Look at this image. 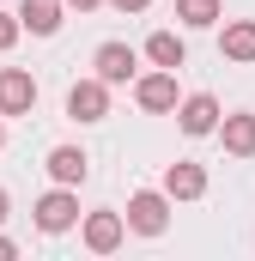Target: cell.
Listing matches in <instances>:
<instances>
[{"label": "cell", "instance_id": "3957f363", "mask_svg": "<svg viewBox=\"0 0 255 261\" xmlns=\"http://www.w3.org/2000/svg\"><path fill=\"white\" fill-rule=\"evenodd\" d=\"M73 225H79V200H73L67 182H55L49 195L37 200V231H49V237H55V231H73Z\"/></svg>", "mask_w": 255, "mask_h": 261}, {"label": "cell", "instance_id": "7a4b0ae2", "mask_svg": "<svg viewBox=\"0 0 255 261\" xmlns=\"http://www.w3.org/2000/svg\"><path fill=\"white\" fill-rule=\"evenodd\" d=\"M67 116H73V122H104V116H110V79H97V73L79 79V85L67 91Z\"/></svg>", "mask_w": 255, "mask_h": 261}, {"label": "cell", "instance_id": "5bb4252c", "mask_svg": "<svg viewBox=\"0 0 255 261\" xmlns=\"http://www.w3.org/2000/svg\"><path fill=\"white\" fill-rule=\"evenodd\" d=\"M146 61L176 73V67L189 61V49H183V37H176V31H152V37H146Z\"/></svg>", "mask_w": 255, "mask_h": 261}, {"label": "cell", "instance_id": "8fae6325", "mask_svg": "<svg viewBox=\"0 0 255 261\" xmlns=\"http://www.w3.org/2000/svg\"><path fill=\"white\" fill-rule=\"evenodd\" d=\"M164 195L170 200H200L207 195V170L200 164H170L164 170Z\"/></svg>", "mask_w": 255, "mask_h": 261}, {"label": "cell", "instance_id": "8992f818", "mask_svg": "<svg viewBox=\"0 0 255 261\" xmlns=\"http://www.w3.org/2000/svg\"><path fill=\"white\" fill-rule=\"evenodd\" d=\"M176 122H183V134H219V97L213 91H194V97H183L176 103Z\"/></svg>", "mask_w": 255, "mask_h": 261}, {"label": "cell", "instance_id": "ba28073f", "mask_svg": "<svg viewBox=\"0 0 255 261\" xmlns=\"http://www.w3.org/2000/svg\"><path fill=\"white\" fill-rule=\"evenodd\" d=\"M91 67H97V79H110V85H128V79H134V67H140V55H134L128 43H104V49L91 55Z\"/></svg>", "mask_w": 255, "mask_h": 261}, {"label": "cell", "instance_id": "44dd1931", "mask_svg": "<svg viewBox=\"0 0 255 261\" xmlns=\"http://www.w3.org/2000/svg\"><path fill=\"white\" fill-rule=\"evenodd\" d=\"M0 146H6V128H0Z\"/></svg>", "mask_w": 255, "mask_h": 261}, {"label": "cell", "instance_id": "4fadbf2b", "mask_svg": "<svg viewBox=\"0 0 255 261\" xmlns=\"http://www.w3.org/2000/svg\"><path fill=\"white\" fill-rule=\"evenodd\" d=\"M85 170H91V158H85L79 146H55V152H49V176L67 182V189H79V182H85Z\"/></svg>", "mask_w": 255, "mask_h": 261}, {"label": "cell", "instance_id": "ffe728a7", "mask_svg": "<svg viewBox=\"0 0 255 261\" xmlns=\"http://www.w3.org/2000/svg\"><path fill=\"white\" fill-rule=\"evenodd\" d=\"M6 206H12V200H6V189H0V225H6Z\"/></svg>", "mask_w": 255, "mask_h": 261}, {"label": "cell", "instance_id": "5b68a950", "mask_svg": "<svg viewBox=\"0 0 255 261\" xmlns=\"http://www.w3.org/2000/svg\"><path fill=\"white\" fill-rule=\"evenodd\" d=\"M37 110V79L24 67H6L0 73V116H31Z\"/></svg>", "mask_w": 255, "mask_h": 261}, {"label": "cell", "instance_id": "ac0fdd59", "mask_svg": "<svg viewBox=\"0 0 255 261\" xmlns=\"http://www.w3.org/2000/svg\"><path fill=\"white\" fill-rule=\"evenodd\" d=\"M18 255V243H12V237H0V261H12Z\"/></svg>", "mask_w": 255, "mask_h": 261}, {"label": "cell", "instance_id": "6da1fadb", "mask_svg": "<svg viewBox=\"0 0 255 261\" xmlns=\"http://www.w3.org/2000/svg\"><path fill=\"white\" fill-rule=\"evenodd\" d=\"M164 225H170V195H164V189H140V195H128V231L158 237Z\"/></svg>", "mask_w": 255, "mask_h": 261}, {"label": "cell", "instance_id": "9a60e30c", "mask_svg": "<svg viewBox=\"0 0 255 261\" xmlns=\"http://www.w3.org/2000/svg\"><path fill=\"white\" fill-rule=\"evenodd\" d=\"M176 18L189 31H207V24H219V0H176Z\"/></svg>", "mask_w": 255, "mask_h": 261}, {"label": "cell", "instance_id": "7c38bea8", "mask_svg": "<svg viewBox=\"0 0 255 261\" xmlns=\"http://www.w3.org/2000/svg\"><path fill=\"white\" fill-rule=\"evenodd\" d=\"M219 140H225V152H237V158H255V116H249V110L225 116V122H219Z\"/></svg>", "mask_w": 255, "mask_h": 261}, {"label": "cell", "instance_id": "2e32d148", "mask_svg": "<svg viewBox=\"0 0 255 261\" xmlns=\"http://www.w3.org/2000/svg\"><path fill=\"white\" fill-rule=\"evenodd\" d=\"M18 31H24V18H18V12H0V55L18 43Z\"/></svg>", "mask_w": 255, "mask_h": 261}, {"label": "cell", "instance_id": "9c48e42d", "mask_svg": "<svg viewBox=\"0 0 255 261\" xmlns=\"http://www.w3.org/2000/svg\"><path fill=\"white\" fill-rule=\"evenodd\" d=\"M61 12H67V0H18V18H24L31 37H55L61 31Z\"/></svg>", "mask_w": 255, "mask_h": 261}, {"label": "cell", "instance_id": "d6986e66", "mask_svg": "<svg viewBox=\"0 0 255 261\" xmlns=\"http://www.w3.org/2000/svg\"><path fill=\"white\" fill-rule=\"evenodd\" d=\"M67 6H79V12H91V6H104V0H67Z\"/></svg>", "mask_w": 255, "mask_h": 261}, {"label": "cell", "instance_id": "52a82bcc", "mask_svg": "<svg viewBox=\"0 0 255 261\" xmlns=\"http://www.w3.org/2000/svg\"><path fill=\"white\" fill-rule=\"evenodd\" d=\"M122 237H128V213H91L85 219V249L110 255V249H122Z\"/></svg>", "mask_w": 255, "mask_h": 261}, {"label": "cell", "instance_id": "30bf717a", "mask_svg": "<svg viewBox=\"0 0 255 261\" xmlns=\"http://www.w3.org/2000/svg\"><path fill=\"white\" fill-rule=\"evenodd\" d=\"M219 55L225 61H255V18H231L219 31Z\"/></svg>", "mask_w": 255, "mask_h": 261}, {"label": "cell", "instance_id": "277c9868", "mask_svg": "<svg viewBox=\"0 0 255 261\" xmlns=\"http://www.w3.org/2000/svg\"><path fill=\"white\" fill-rule=\"evenodd\" d=\"M134 103H140V110H152V116L176 110V73H170V67H158V73L134 79Z\"/></svg>", "mask_w": 255, "mask_h": 261}, {"label": "cell", "instance_id": "e0dca14e", "mask_svg": "<svg viewBox=\"0 0 255 261\" xmlns=\"http://www.w3.org/2000/svg\"><path fill=\"white\" fill-rule=\"evenodd\" d=\"M110 6H116V12H146L152 0H110Z\"/></svg>", "mask_w": 255, "mask_h": 261}]
</instances>
